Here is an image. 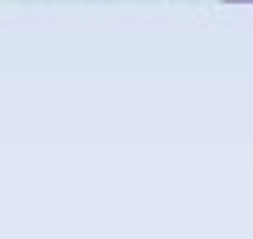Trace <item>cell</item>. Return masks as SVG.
I'll use <instances>...</instances> for the list:
<instances>
[{
	"label": "cell",
	"mask_w": 253,
	"mask_h": 239,
	"mask_svg": "<svg viewBox=\"0 0 253 239\" xmlns=\"http://www.w3.org/2000/svg\"><path fill=\"white\" fill-rule=\"evenodd\" d=\"M229 4H253V0H229Z\"/></svg>",
	"instance_id": "obj_1"
}]
</instances>
